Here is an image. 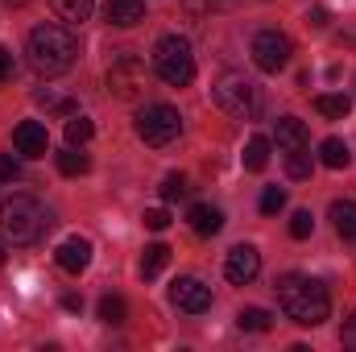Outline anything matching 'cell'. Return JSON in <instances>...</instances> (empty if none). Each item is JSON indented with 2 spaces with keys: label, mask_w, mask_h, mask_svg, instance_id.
Returning a JSON list of instances; mask_svg holds the SVG:
<instances>
[{
  "label": "cell",
  "mask_w": 356,
  "mask_h": 352,
  "mask_svg": "<svg viewBox=\"0 0 356 352\" xmlns=\"http://www.w3.org/2000/svg\"><path fill=\"white\" fill-rule=\"evenodd\" d=\"M25 58H29V67L38 71V75H63V71H71L75 67V58H79V38L67 29V25H54V21H46V25H38V29H29V38H25Z\"/></svg>",
  "instance_id": "1"
},
{
  "label": "cell",
  "mask_w": 356,
  "mask_h": 352,
  "mask_svg": "<svg viewBox=\"0 0 356 352\" xmlns=\"http://www.w3.org/2000/svg\"><path fill=\"white\" fill-rule=\"evenodd\" d=\"M277 303L282 311L298 323V328H319L332 315V294L323 282L307 278V273H282L277 278Z\"/></svg>",
  "instance_id": "2"
},
{
  "label": "cell",
  "mask_w": 356,
  "mask_h": 352,
  "mask_svg": "<svg viewBox=\"0 0 356 352\" xmlns=\"http://www.w3.org/2000/svg\"><path fill=\"white\" fill-rule=\"evenodd\" d=\"M46 228H50V216H46V207L33 195H8L0 203V232H4V241L38 245Z\"/></svg>",
  "instance_id": "3"
},
{
  "label": "cell",
  "mask_w": 356,
  "mask_h": 352,
  "mask_svg": "<svg viewBox=\"0 0 356 352\" xmlns=\"http://www.w3.org/2000/svg\"><path fill=\"white\" fill-rule=\"evenodd\" d=\"M154 71L170 88H186L195 79V50L182 33H166V38L154 42Z\"/></svg>",
  "instance_id": "4"
},
{
  "label": "cell",
  "mask_w": 356,
  "mask_h": 352,
  "mask_svg": "<svg viewBox=\"0 0 356 352\" xmlns=\"http://www.w3.org/2000/svg\"><path fill=\"white\" fill-rule=\"evenodd\" d=\"M211 99H216V108H224V112H228V116H236V120H253V116H257V108H261L257 83H253V79H245L241 71H224V75L211 83Z\"/></svg>",
  "instance_id": "5"
},
{
  "label": "cell",
  "mask_w": 356,
  "mask_h": 352,
  "mask_svg": "<svg viewBox=\"0 0 356 352\" xmlns=\"http://www.w3.org/2000/svg\"><path fill=\"white\" fill-rule=\"evenodd\" d=\"M133 125H137V137L145 145H154V150L178 141V133H182V116H178L175 104H145Z\"/></svg>",
  "instance_id": "6"
},
{
  "label": "cell",
  "mask_w": 356,
  "mask_h": 352,
  "mask_svg": "<svg viewBox=\"0 0 356 352\" xmlns=\"http://www.w3.org/2000/svg\"><path fill=\"white\" fill-rule=\"evenodd\" d=\"M149 83V75H145V63L137 58V54H116L112 58V67H108V91L112 95H120V99H137L141 91Z\"/></svg>",
  "instance_id": "7"
},
{
  "label": "cell",
  "mask_w": 356,
  "mask_h": 352,
  "mask_svg": "<svg viewBox=\"0 0 356 352\" xmlns=\"http://www.w3.org/2000/svg\"><path fill=\"white\" fill-rule=\"evenodd\" d=\"M249 54H253L257 71L277 75V71L290 63V38H286V33H277V29H261V33L253 38V46H249Z\"/></svg>",
  "instance_id": "8"
},
{
  "label": "cell",
  "mask_w": 356,
  "mask_h": 352,
  "mask_svg": "<svg viewBox=\"0 0 356 352\" xmlns=\"http://www.w3.org/2000/svg\"><path fill=\"white\" fill-rule=\"evenodd\" d=\"M170 303H175L178 311H186V315H203L207 307H211V286H203L199 278H175V286H170Z\"/></svg>",
  "instance_id": "9"
},
{
  "label": "cell",
  "mask_w": 356,
  "mask_h": 352,
  "mask_svg": "<svg viewBox=\"0 0 356 352\" xmlns=\"http://www.w3.org/2000/svg\"><path fill=\"white\" fill-rule=\"evenodd\" d=\"M224 273H228L232 286H249V282L261 273V253H257L253 245H236V249H228Z\"/></svg>",
  "instance_id": "10"
},
{
  "label": "cell",
  "mask_w": 356,
  "mask_h": 352,
  "mask_svg": "<svg viewBox=\"0 0 356 352\" xmlns=\"http://www.w3.org/2000/svg\"><path fill=\"white\" fill-rule=\"evenodd\" d=\"M13 145H17L21 158H46V154H50V133H46V125H38V120H21V125L13 129Z\"/></svg>",
  "instance_id": "11"
},
{
  "label": "cell",
  "mask_w": 356,
  "mask_h": 352,
  "mask_svg": "<svg viewBox=\"0 0 356 352\" xmlns=\"http://www.w3.org/2000/svg\"><path fill=\"white\" fill-rule=\"evenodd\" d=\"M54 257H58V265H63L67 273H83L91 265V241L88 237H67V241L54 249Z\"/></svg>",
  "instance_id": "12"
},
{
  "label": "cell",
  "mask_w": 356,
  "mask_h": 352,
  "mask_svg": "<svg viewBox=\"0 0 356 352\" xmlns=\"http://www.w3.org/2000/svg\"><path fill=\"white\" fill-rule=\"evenodd\" d=\"M273 141H277V150H286V154H294V150H307V125L298 120V116H282L277 120V129H273Z\"/></svg>",
  "instance_id": "13"
},
{
  "label": "cell",
  "mask_w": 356,
  "mask_h": 352,
  "mask_svg": "<svg viewBox=\"0 0 356 352\" xmlns=\"http://www.w3.org/2000/svg\"><path fill=\"white\" fill-rule=\"evenodd\" d=\"M104 13L112 25L133 29L137 21H145V0H104Z\"/></svg>",
  "instance_id": "14"
},
{
  "label": "cell",
  "mask_w": 356,
  "mask_h": 352,
  "mask_svg": "<svg viewBox=\"0 0 356 352\" xmlns=\"http://www.w3.org/2000/svg\"><path fill=\"white\" fill-rule=\"evenodd\" d=\"M186 220H191V228H195L199 237H216V232L224 228V211H220V207H211V203H195Z\"/></svg>",
  "instance_id": "15"
},
{
  "label": "cell",
  "mask_w": 356,
  "mask_h": 352,
  "mask_svg": "<svg viewBox=\"0 0 356 352\" xmlns=\"http://www.w3.org/2000/svg\"><path fill=\"white\" fill-rule=\"evenodd\" d=\"M327 216H332V224H336V232L344 241H356V203L353 199H336Z\"/></svg>",
  "instance_id": "16"
},
{
  "label": "cell",
  "mask_w": 356,
  "mask_h": 352,
  "mask_svg": "<svg viewBox=\"0 0 356 352\" xmlns=\"http://www.w3.org/2000/svg\"><path fill=\"white\" fill-rule=\"evenodd\" d=\"M38 104H42L46 112H54V116H75V112H79L75 95H67V91H58V88H42L38 91Z\"/></svg>",
  "instance_id": "17"
},
{
  "label": "cell",
  "mask_w": 356,
  "mask_h": 352,
  "mask_svg": "<svg viewBox=\"0 0 356 352\" xmlns=\"http://www.w3.org/2000/svg\"><path fill=\"white\" fill-rule=\"evenodd\" d=\"M50 8L58 13V21H67V25H83L91 17V8H95V0H50Z\"/></svg>",
  "instance_id": "18"
},
{
  "label": "cell",
  "mask_w": 356,
  "mask_h": 352,
  "mask_svg": "<svg viewBox=\"0 0 356 352\" xmlns=\"http://www.w3.org/2000/svg\"><path fill=\"white\" fill-rule=\"evenodd\" d=\"M319 158H323V166H332V170H344V166L353 162V154H348V145H344L340 137H327V141L319 145Z\"/></svg>",
  "instance_id": "19"
},
{
  "label": "cell",
  "mask_w": 356,
  "mask_h": 352,
  "mask_svg": "<svg viewBox=\"0 0 356 352\" xmlns=\"http://www.w3.org/2000/svg\"><path fill=\"white\" fill-rule=\"evenodd\" d=\"M266 166H269V137H249V145H245V170L261 175Z\"/></svg>",
  "instance_id": "20"
},
{
  "label": "cell",
  "mask_w": 356,
  "mask_h": 352,
  "mask_svg": "<svg viewBox=\"0 0 356 352\" xmlns=\"http://www.w3.org/2000/svg\"><path fill=\"white\" fill-rule=\"evenodd\" d=\"M315 112L319 116H332V120H344L353 112V99L348 95H315Z\"/></svg>",
  "instance_id": "21"
},
{
  "label": "cell",
  "mask_w": 356,
  "mask_h": 352,
  "mask_svg": "<svg viewBox=\"0 0 356 352\" xmlns=\"http://www.w3.org/2000/svg\"><path fill=\"white\" fill-rule=\"evenodd\" d=\"M236 323H241V332H269L273 328V315H269L266 307H245L236 315Z\"/></svg>",
  "instance_id": "22"
},
{
  "label": "cell",
  "mask_w": 356,
  "mask_h": 352,
  "mask_svg": "<svg viewBox=\"0 0 356 352\" xmlns=\"http://www.w3.org/2000/svg\"><path fill=\"white\" fill-rule=\"evenodd\" d=\"M124 315H129V307H124L120 294H104V298H99V319H104L108 328H120Z\"/></svg>",
  "instance_id": "23"
},
{
  "label": "cell",
  "mask_w": 356,
  "mask_h": 352,
  "mask_svg": "<svg viewBox=\"0 0 356 352\" xmlns=\"http://www.w3.org/2000/svg\"><path fill=\"white\" fill-rule=\"evenodd\" d=\"M166 262H170V249L158 241V245H149L145 249V257H141V278H158L162 269H166Z\"/></svg>",
  "instance_id": "24"
},
{
  "label": "cell",
  "mask_w": 356,
  "mask_h": 352,
  "mask_svg": "<svg viewBox=\"0 0 356 352\" xmlns=\"http://www.w3.org/2000/svg\"><path fill=\"white\" fill-rule=\"evenodd\" d=\"M91 133H95V129H91L88 116H79V112H75V116H67V145H88Z\"/></svg>",
  "instance_id": "25"
},
{
  "label": "cell",
  "mask_w": 356,
  "mask_h": 352,
  "mask_svg": "<svg viewBox=\"0 0 356 352\" xmlns=\"http://www.w3.org/2000/svg\"><path fill=\"white\" fill-rule=\"evenodd\" d=\"M58 170L75 178V175H88V170H91V162L83 158V154H75V145H71L67 154H58Z\"/></svg>",
  "instance_id": "26"
},
{
  "label": "cell",
  "mask_w": 356,
  "mask_h": 352,
  "mask_svg": "<svg viewBox=\"0 0 356 352\" xmlns=\"http://www.w3.org/2000/svg\"><path fill=\"white\" fill-rule=\"evenodd\" d=\"M286 175L290 178H311V154L307 150H294V154H286Z\"/></svg>",
  "instance_id": "27"
},
{
  "label": "cell",
  "mask_w": 356,
  "mask_h": 352,
  "mask_svg": "<svg viewBox=\"0 0 356 352\" xmlns=\"http://www.w3.org/2000/svg\"><path fill=\"white\" fill-rule=\"evenodd\" d=\"M158 195H162L166 203L182 199V195H186V178H182V175H166V178H162V186H158Z\"/></svg>",
  "instance_id": "28"
},
{
  "label": "cell",
  "mask_w": 356,
  "mask_h": 352,
  "mask_svg": "<svg viewBox=\"0 0 356 352\" xmlns=\"http://www.w3.org/2000/svg\"><path fill=\"white\" fill-rule=\"evenodd\" d=\"M315 232V216L311 211H294V220H290V237L294 241H307Z\"/></svg>",
  "instance_id": "29"
},
{
  "label": "cell",
  "mask_w": 356,
  "mask_h": 352,
  "mask_svg": "<svg viewBox=\"0 0 356 352\" xmlns=\"http://www.w3.org/2000/svg\"><path fill=\"white\" fill-rule=\"evenodd\" d=\"M282 207H286V191H282V186H266V191H261V211H266V216H277Z\"/></svg>",
  "instance_id": "30"
},
{
  "label": "cell",
  "mask_w": 356,
  "mask_h": 352,
  "mask_svg": "<svg viewBox=\"0 0 356 352\" xmlns=\"http://www.w3.org/2000/svg\"><path fill=\"white\" fill-rule=\"evenodd\" d=\"M145 228H149V232H166V228H170V211H166V207H149V211H145Z\"/></svg>",
  "instance_id": "31"
},
{
  "label": "cell",
  "mask_w": 356,
  "mask_h": 352,
  "mask_svg": "<svg viewBox=\"0 0 356 352\" xmlns=\"http://www.w3.org/2000/svg\"><path fill=\"white\" fill-rule=\"evenodd\" d=\"M17 175H21V166H17L8 154H0V182H13Z\"/></svg>",
  "instance_id": "32"
},
{
  "label": "cell",
  "mask_w": 356,
  "mask_h": 352,
  "mask_svg": "<svg viewBox=\"0 0 356 352\" xmlns=\"http://www.w3.org/2000/svg\"><path fill=\"white\" fill-rule=\"evenodd\" d=\"M8 75H13V54H8V50L0 46V83H4Z\"/></svg>",
  "instance_id": "33"
},
{
  "label": "cell",
  "mask_w": 356,
  "mask_h": 352,
  "mask_svg": "<svg viewBox=\"0 0 356 352\" xmlns=\"http://www.w3.org/2000/svg\"><path fill=\"white\" fill-rule=\"evenodd\" d=\"M228 4H236V0H191L195 13H199V8H228Z\"/></svg>",
  "instance_id": "34"
},
{
  "label": "cell",
  "mask_w": 356,
  "mask_h": 352,
  "mask_svg": "<svg viewBox=\"0 0 356 352\" xmlns=\"http://www.w3.org/2000/svg\"><path fill=\"white\" fill-rule=\"evenodd\" d=\"M340 340H344L348 349H356V315L348 319V323H344V336H340Z\"/></svg>",
  "instance_id": "35"
},
{
  "label": "cell",
  "mask_w": 356,
  "mask_h": 352,
  "mask_svg": "<svg viewBox=\"0 0 356 352\" xmlns=\"http://www.w3.org/2000/svg\"><path fill=\"white\" fill-rule=\"evenodd\" d=\"M307 21H311L315 29H323V25H327V13H323V8H311V17H307Z\"/></svg>",
  "instance_id": "36"
},
{
  "label": "cell",
  "mask_w": 356,
  "mask_h": 352,
  "mask_svg": "<svg viewBox=\"0 0 356 352\" xmlns=\"http://www.w3.org/2000/svg\"><path fill=\"white\" fill-rule=\"evenodd\" d=\"M344 42H353V46H356V29H348V33H344Z\"/></svg>",
  "instance_id": "37"
},
{
  "label": "cell",
  "mask_w": 356,
  "mask_h": 352,
  "mask_svg": "<svg viewBox=\"0 0 356 352\" xmlns=\"http://www.w3.org/2000/svg\"><path fill=\"white\" fill-rule=\"evenodd\" d=\"M8 4H25V0H8Z\"/></svg>",
  "instance_id": "38"
},
{
  "label": "cell",
  "mask_w": 356,
  "mask_h": 352,
  "mask_svg": "<svg viewBox=\"0 0 356 352\" xmlns=\"http://www.w3.org/2000/svg\"><path fill=\"white\" fill-rule=\"evenodd\" d=\"M0 265H4V253H0Z\"/></svg>",
  "instance_id": "39"
}]
</instances>
